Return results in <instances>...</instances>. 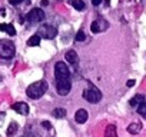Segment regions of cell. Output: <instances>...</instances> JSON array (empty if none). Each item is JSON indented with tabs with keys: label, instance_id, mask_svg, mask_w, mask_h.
I'll use <instances>...</instances> for the list:
<instances>
[{
	"label": "cell",
	"instance_id": "cell-1",
	"mask_svg": "<svg viewBox=\"0 0 146 137\" xmlns=\"http://www.w3.org/2000/svg\"><path fill=\"white\" fill-rule=\"evenodd\" d=\"M47 83L44 82V80H39V82H35V83H32L29 87H27V90H26V93H27V96L30 97V99H33V100H36V99H40L46 92H47Z\"/></svg>",
	"mask_w": 146,
	"mask_h": 137
},
{
	"label": "cell",
	"instance_id": "cell-2",
	"mask_svg": "<svg viewBox=\"0 0 146 137\" xmlns=\"http://www.w3.org/2000/svg\"><path fill=\"white\" fill-rule=\"evenodd\" d=\"M16 53L15 43L10 40H0V59H12Z\"/></svg>",
	"mask_w": 146,
	"mask_h": 137
},
{
	"label": "cell",
	"instance_id": "cell-3",
	"mask_svg": "<svg viewBox=\"0 0 146 137\" xmlns=\"http://www.w3.org/2000/svg\"><path fill=\"white\" fill-rule=\"evenodd\" d=\"M83 97L89 101V103H99L102 100V93L98 87L95 86H90L88 90L83 92Z\"/></svg>",
	"mask_w": 146,
	"mask_h": 137
},
{
	"label": "cell",
	"instance_id": "cell-4",
	"mask_svg": "<svg viewBox=\"0 0 146 137\" xmlns=\"http://www.w3.org/2000/svg\"><path fill=\"white\" fill-rule=\"evenodd\" d=\"M36 34H39L40 37H43V39H54L56 37V34H57V30H56V27H53V26H50V24H43V26H40L39 29H37V33Z\"/></svg>",
	"mask_w": 146,
	"mask_h": 137
},
{
	"label": "cell",
	"instance_id": "cell-5",
	"mask_svg": "<svg viewBox=\"0 0 146 137\" xmlns=\"http://www.w3.org/2000/svg\"><path fill=\"white\" fill-rule=\"evenodd\" d=\"M56 89H57V93H59L60 96L69 94V92H70V89H72L70 77H67V79H57V80H56Z\"/></svg>",
	"mask_w": 146,
	"mask_h": 137
},
{
	"label": "cell",
	"instance_id": "cell-6",
	"mask_svg": "<svg viewBox=\"0 0 146 137\" xmlns=\"http://www.w3.org/2000/svg\"><path fill=\"white\" fill-rule=\"evenodd\" d=\"M54 74H56V80L57 79H67V77H70L67 64L64 61H57L56 63V66H54Z\"/></svg>",
	"mask_w": 146,
	"mask_h": 137
},
{
	"label": "cell",
	"instance_id": "cell-7",
	"mask_svg": "<svg viewBox=\"0 0 146 137\" xmlns=\"http://www.w3.org/2000/svg\"><path fill=\"white\" fill-rule=\"evenodd\" d=\"M26 20L30 22V23H39V22L44 20V12L42 9H33L32 12L27 13Z\"/></svg>",
	"mask_w": 146,
	"mask_h": 137
},
{
	"label": "cell",
	"instance_id": "cell-8",
	"mask_svg": "<svg viewBox=\"0 0 146 137\" xmlns=\"http://www.w3.org/2000/svg\"><path fill=\"white\" fill-rule=\"evenodd\" d=\"M12 109H13L15 111H17L19 114H22V116L29 114V106H27V103H23V101H20V103H15V104L12 106Z\"/></svg>",
	"mask_w": 146,
	"mask_h": 137
},
{
	"label": "cell",
	"instance_id": "cell-9",
	"mask_svg": "<svg viewBox=\"0 0 146 137\" xmlns=\"http://www.w3.org/2000/svg\"><path fill=\"white\" fill-rule=\"evenodd\" d=\"M66 60H67V63H70V64H73V66H76L78 64V60H79V57H78V53L75 51V50H69V51H66Z\"/></svg>",
	"mask_w": 146,
	"mask_h": 137
},
{
	"label": "cell",
	"instance_id": "cell-10",
	"mask_svg": "<svg viewBox=\"0 0 146 137\" xmlns=\"http://www.w3.org/2000/svg\"><path fill=\"white\" fill-rule=\"evenodd\" d=\"M75 120H76V123H80V124L85 123L88 120V111L85 109H79L75 114Z\"/></svg>",
	"mask_w": 146,
	"mask_h": 137
},
{
	"label": "cell",
	"instance_id": "cell-11",
	"mask_svg": "<svg viewBox=\"0 0 146 137\" xmlns=\"http://www.w3.org/2000/svg\"><path fill=\"white\" fill-rule=\"evenodd\" d=\"M0 32H6L7 34H10V36H16V29H15V26L13 24H6V23H2L0 24Z\"/></svg>",
	"mask_w": 146,
	"mask_h": 137
},
{
	"label": "cell",
	"instance_id": "cell-12",
	"mask_svg": "<svg viewBox=\"0 0 146 137\" xmlns=\"http://www.w3.org/2000/svg\"><path fill=\"white\" fill-rule=\"evenodd\" d=\"M143 101H145V96H142V94H136L133 99H130L129 104H130L132 107H135V106H139V104L143 103Z\"/></svg>",
	"mask_w": 146,
	"mask_h": 137
},
{
	"label": "cell",
	"instance_id": "cell-13",
	"mask_svg": "<svg viewBox=\"0 0 146 137\" xmlns=\"http://www.w3.org/2000/svg\"><path fill=\"white\" fill-rule=\"evenodd\" d=\"M40 36L39 34H33L29 40H27V46H30V47H35V46H39L40 44Z\"/></svg>",
	"mask_w": 146,
	"mask_h": 137
},
{
	"label": "cell",
	"instance_id": "cell-14",
	"mask_svg": "<svg viewBox=\"0 0 146 137\" xmlns=\"http://www.w3.org/2000/svg\"><path fill=\"white\" fill-rule=\"evenodd\" d=\"M142 130V124L140 123H132L129 127H127V131L130 133V134H136V133H139Z\"/></svg>",
	"mask_w": 146,
	"mask_h": 137
},
{
	"label": "cell",
	"instance_id": "cell-15",
	"mask_svg": "<svg viewBox=\"0 0 146 137\" xmlns=\"http://www.w3.org/2000/svg\"><path fill=\"white\" fill-rule=\"evenodd\" d=\"M105 136H106V137H117V134H116V127H115L113 124L108 126V127H106Z\"/></svg>",
	"mask_w": 146,
	"mask_h": 137
},
{
	"label": "cell",
	"instance_id": "cell-16",
	"mask_svg": "<svg viewBox=\"0 0 146 137\" xmlns=\"http://www.w3.org/2000/svg\"><path fill=\"white\" fill-rule=\"evenodd\" d=\"M72 6L73 7H75L76 10H83L85 9V2H83V0H72Z\"/></svg>",
	"mask_w": 146,
	"mask_h": 137
},
{
	"label": "cell",
	"instance_id": "cell-17",
	"mask_svg": "<svg viewBox=\"0 0 146 137\" xmlns=\"http://www.w3.org/2000/svg\"><path fill=\"white\" fill-rule=\"evenodd\" d=\"M52 114H53L56 119H63V117L66 116V110H64V109H54V110L52 111Z\"/></svg>",
	"mask_w": 146,
	"mask_h": 137
},
{
	"label": "cell",
	"instance_id": "cell-18",
	"mask_svg": "<svg viewBox=\"0 0 146 137\" xmlns=\"http://www.w3.org/2000/svg\"><path fill=\"white\" fill-rule=\"evenodd\" d=\"M17 128H19V124L17 123H10V126H9V128H7V136H13L16 131H17Z\"/></svg>",
	"mask_w": 146,
	"mask_h": 137
},
{
	"label": "cell",
	"instance_id": "cell-19",
	"mask_svg": "<svg viewBox=\"0 0 146 137\" xmlns=\"http://www.w3.org/2000/svg\"><path fill=\"white\" fill-rule=\"evenodd\" d=\"M137 113H139L143 119H146V103H145V101L137 106Z\"/></svg>",
	"mask_w": 146,
	"mask_h": 137
},
{
	"label": "cell",
	"instance_id": "cell-20",
	"mask_svg": "<svg viewBox=\"0 0 146 137\" xmlns=\"http://www.w3.org/2000/svg\"><path fill=\"white\" fill-rule=\"evenodd\" d=\"M100 22H93L92 23V26H90V30L93 32V33H99V32H102V27H100V24H99Z\"/></svg>",
	"mask_w": 146,
	"mask_h": 137
},
{
	"label": "cell",
	"instance_id": "cell-21",
	"mask_svg": "<svg viewBox=\"0 0 146 137\" xmlns=\"http://www.w3.org/2000/svg\"><path fill=\"white\" fill-rule=\"evenodd\" d=\"M86 39V34L82 32V30H79L78 33H76V41H83Z\"/></svg>",
	"mask_w": 146,
	"mask_h": 137
},
{
	"label": "cell",
	"instance_id": "cell-22",
	"mask_svg": "<svg viewBox=\"0 0 146 137\" xmlns=\"http://www.w3.org/2000/svg\"><path fill=\"white\" fill-rule=\"evenodd\" d=\"M42 126H43V128H46V130H50V128H52L50 121H42Z\"/></svg>",
	"mask_w": 146,
	"mask_h": 137
},
{
	"label": "cell",
	"instance_id": "cell-23",
	"mask_svg": "<svg viewBox=\"0 0 146 137\" xmlns=\"http://www.w3.org/2000/svg\"><path fill=\"white\" fill-rule=\"evenodd\" d=\"M127 87H133L135 84H136V80H133V79H130V80H127Z\"/></svg>",
	"mask_w": 146,
	"mask_h": 137
},
{
	"label": "cell",
	"instance_id": "cell-24",
	"mask_svg": "<svg viewBox=\"0 0 146 137\" xmlns=\"http://www.w3.org/2000/svg\"><path fill=\"white\" fill-rule=\"evenodd\" d=\"M23 0H9V3L10 5H19V3H22Z\"/></svg>",
	"mask_w": 146,
	"mask_h": 137
},
{
	"label": "cell",
	"instance_id": "cell-25",
	"mask_svg": "<svg viewBox=\"0 0 146 137\" xmlns=\"http://www.w3.org/2000/svg\"><path fill=\"white\" fill-rule=\"evenodd\" d=\"M92 3H93V6H99L102 3V0H92Z\"/></svg>",
	"mask_w": 146,
	"mask_h": 137
},
{
	"label": "cell",
	"instance_id": "cell-26",
	"mask_svg": "<svg viewBox=\"0 0 146 137\" xmlns=\"http://www.w3.org/2000/svg\"><path fill=\"white\" fill-rule=\"evenodd\" d=\"M49 5V2H47V0H42V6L44 7V6H47Z\"/></svg>",
	"mask_w": 146,
	"mask_h": 137
},
{
	"label": "cell",
	"instance_id": "cell-27",
	"mask_svg": "<svg viewBox=\"0 0 146 137\" xmlns=\"http://www.w3.org/2000/svg\"><path fill=\"white\" fill-rule=\"evenodd\" d=\"M0 82H2V74H0Z\"/></svg>",
	"mask_w": 146,
	"mask_h": 137
},
{
	"label": "cell",
	"instance_id": "cell-28",
	"mask_svg": "<svg viewBox=\"0 0 146 137\" xmlns=\"http://www.w3.org/2000/svg\"><path fill=\"white\" fill-rule=\"evenodd\" d=\"M0 12H2V10H0Z\"/></svg>",
	"mask_w": 146,
	"mask_h": 137
}]
</instances>
